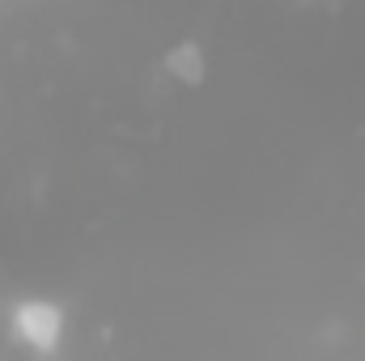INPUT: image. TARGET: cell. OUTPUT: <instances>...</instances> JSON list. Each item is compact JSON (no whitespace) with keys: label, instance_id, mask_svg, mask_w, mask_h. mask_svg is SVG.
Segmentation results:
<instances>
[{"label":"cell","instance_id":"6da1fadb","mask_svg":"<svg viewBox=\"0 0 365 361\" xmlns=\"http://www.w3.org/2000/svg\"><path fill=\"white\" fill-rule=\"evenodd\" d=\"M13 332L21 345H30L34 353H56L60 340H64V310L47 298H21L13 302V315H9Z\"/></svg>","mask_w":365,"mask_h":361}]
</instances>
